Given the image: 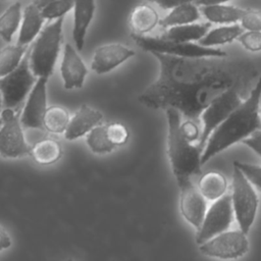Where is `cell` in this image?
<instances>
[{
    "mask_svg": "<svg viewBox=\"0 0 261 261\" xmlns=\"http://www.w3.org/2000/svg\"><path fill=\"white\" fill-rule=\"evenodd\" d=\"M3 1H5V0H3Z\"/></svg>",
    "mask_w": 261,
    "mask_h": 261,
    "instance_id": "obj_44",
    "label": "cell"
},
{
    "mask_svg": "<svg viewBox=\"0 0 261 261\" xmlns=\"http://www.w3.org/2000/svg\"><path fill=\"white\" fill-rule=\"evenodd\" d=\"M107 134L110 141L115 147L123 146L124 144H126L129 137L127 127L120 122H113L107 124Z\"/></svg>",
    "mask_w": 261,
    "mask_h": 261,
    "instance_id": "obj_31",
    "label": "cell"
},
{
    "mask_svg": "<svg viewBox=\"0 0 261 261\" xmlns=\"http://www.w3.org/2000/svg\"><path fill=\"white\" fill-rule=\"evenodd\" d=\"M243 143L261 157V129L255 132L250 137L245 139Z\"/></svg>",
    "mask_w": 261,
    "mask_h": 261,
    "instance_id": "obj_36",
    "label": "cell"
},
{
    "mask_svg": "<svg viewBox=\"0 0 261 261\" xmlns=\"http://www.w3.org/2000/svg\"><path fill=\"white\" fill-rule=\"evenodd\" d=\"M261 74L249 95L213 130L202 153V164L261 129Z\"/></svg>",
    "mask_w": 261,
    "mask_h": 261,
    "instance_id": "obj_2",
    "label": "cell"
},
{
    "mask_svg": "<svg viewBox=\"0 0 261 261\" xmlns=\"http://www.w3.org/2000/svg\"><path fill=\"white\" fill-rule=\"evenodd\" d=\"M230 196L239 227L248 234L256 218L259 198L253 184L236 164H233Z\"/></svg>",
    "mask_w": 261,
    "mask_h": 261,
    "instance_id": "obj_5",
    "label": "cell"
},
{
    "mask_svg": "<svg viewBox=\"0 0 261 261\" xmlns=\"http://www.w3.org/2000/svg\"><path fill=\"white\" fill-rule=\"evenodd\" d=\"M149 1H150V0H149Z\"/></svg>",
    "mask_w": 261,
    "mask_h": 261,
    "instance_id": "obj_45",
    "label": "cell"
},
{
    "mask_svg": "<svg viewBox=\"0 0 261 261\" xmlns=\"http://www.w3.org/2000/svg\"><path fill=\"white\" fill-rule=\"evenodd\" d=\"M179 188V209L182 217L197 230L200 228L207 211L206 198L192 179L177 184Z\"/></svg>",
    "mask_w": 261,
    "mask_h": 261,
    "instance_id": "obj_12",
    "label": "cell"
},
{
    "mask_svg": "<svg viewBox=\"0 0 261 261\" xmlns=\"http://www.w3.org/2000/svg\"><path fill=\"white\" fill-rule=\"evenodd\" d=\"M242 46L251 52L261 51V31H246L243 32L239 38Z\"/></svg>",
    "mask_w": 261,
    "mask_h": 261,
    "instance_id": "obj_32",
    "label": "cell"
},
{
    "mask_svg": "<svg viewBox=\"0 0 261 261\" xmlns=\"http://www.w3.org/2000/svg\"><path fill=\"white\" fill-rule=\"evenodd\" d=\"M2 104H3V97H2V93H1V90H0V110H1Z\"/></svg>",
    "mask_w": 261,
    "mask_h": 261,
    "instance_id": "obj_41",
    "label": "cell"
},
{
    "mask_svg": "<svg viewBox=\"0 0 261 261\" xmlns=\"http://www.w3.org/2000/svg\"><path fill=\"white\" fill-rule=\"evenodd\" d=\"M260 112H261V107H260Z\"/></svg>",
    "mask_w": 261,
    "mask_h": 261,
    "instance_id": "obj_43",
    "label": "cell"
},
{
    "mask_svg": "<svg viewBox=\"0 0 261 261\" xmlns=\"http://www.w3.org/2000/svg\"><path fill=\"white\" fill-rule=\"evenodd\" d=\"M200 18V9L195 3H186L171 8V11L159 20V24L164 28L196 22Z\"/></svg>",
    "mask_w": 261,
    "mask_h": 261,
    "instance_id": "obj_23",
    "label": "cell"
},
{
    "mask_svg": "<svg viewBox=\"0 0 261 261\" xmlns=\"http://www.w3.org/2000/svg\"><path fill=\"white\" fill-rule=\"evenodd\" d=\"M2 126L0 127V155L5 158H18L30 155V146L22 132V124L13 108H5L1 112Z\"/></svg>",
    "mask_w": 261,
    "mask_h": 261,
    "instance_id": "obj_9",
    "label": "cell"
},
{
    "mask_svg": "<svg viewBox=\"0 0 261 261\" xmlns=\"http://www.w3.org/2000/svg\"><path fill=\"white\" fill-rule=\"evenodd\" d=\"M44 20L42 8L37 2L35 1L29 4L22 12L17 44L28 46L42 31Z\"/></svg>",
    "mask_w": 261,
    "mask_h": 261,
    "instance_id": "obj_18",
    "label": "cell"
},
{
    "mask_svg": "<svg viewBox=\"0 0 261 261\" xmlns=\"http://www.w3.org/2000/svg\"><path fill=\"white\" fill-rule=\"evenodd\" d=\"M233 164H236L253 184V186L261 192V165L250 164L240 161H234Z\"/></svg>",
    "mask_w": 261,
    "mask_h": 261,
    "instance_id": "obj_33",
    "label": "cell"
},
{
    "mask_svg": "<svg viewBox=\"0 0 261 261\" xmlns=\"http://www.w3.org/2000/svg\"><path fill=\"white\" fill-rule=\"evenodd\" d=\"M167 156L176 182L201 173L202 150L190 142L181 130V113L172 107L166 108Z\"/></svg>",
    "mask_w": 261,
    "mask_h": 261,
    "instance_id": "obj_3",
    "label": "cell"
},
{
    "mask_svg": "<svg viewBox=\"0 0 261 261\" xmlns=\"http://www.w3.org/2000/svg\"><path fill=\"white\" fill-rule=\"evenodd\" d=\"M47 76H40L32 88L22 110L20 122L24 128L44 129L43 119L47 110Z\"/></svg>",
    "mask_w": 261,
    "mask_h": 261,
    "instance_id": "obj_13",
    "label": "cell"
},
{
    "mask_svg": "<svg viewBox=\"0 0 261 261\" xmlns=\"http://www.w3.org/2000/svg\"><path fill=\"white\" fill-rule=\"evenodd\" d=\"M36 83V75L30 67V48L18 66L0 77V90L3 104L7 108L18 106L31 92Z\"/></svg>",
    "mask_w": 261,
    "mask_h": 261,
    "instance_id": "obj_8",
    "label": "cell"
},
{
    "mask_svg": "<svg viewBox=\"0 0 261 261\" xmlns=\"http://www.w3.org/2000/svg\"><path fill=\"white\" fill-rule=\"evenodd\" d=\"M52 1H54V0H36L37 4H38L41 8H43L45 5H47L48 3L52 2Z\"/></svg>",
    "mask_w": 261,
    "mask_h": 261,
    "instance_id": "obj_40",
    "label": "cell"
},
{
    "mask_svg": "<svg viewBox=\"0 0 261 261\" xmlns=\"http://www.w3.org/2000/svg\"><path fill=\"white\" fill-rule=\"evenodd\" d=\"M102 119L103 114L99 110L83 104L69 120L64 132V137L70 141L83 137L98 125Z\"/></svg>",
    "mask_w": 261,
    "mask_h": 261,
    "instance_id": "obj_16",
    "label": "cell"
},
{
    "mask_svg": "<svg viewBox=\"0 0 261 261\" xmlns=\"http://www.w3.org/2000/svg\"><path fill=\"white\" fill-rule=\"evenodd\" d=\"M181 130H182L185 137L190 142L198 143L200 136H201V132H202L201 123L193 121V120L185 119L184 121H181Z\"/></svg>",
    "mask_w": 261,
    "mask_h": 261,
    "instance_id": "obj_35",
    "label": "cell"
},
{
    "mask_svg": "<svg viewBox=\"0 0 261 261\" xmlns=\"http://www.w3.org/2000/svg\"><path fill=\"white\" fill-rule=\"evenodd\" d=\"M2 123H3V121H2V118H0V127L2 126Z\"/></svg>",
    "mask_w": 261,
    "mask_h": 261,
    "instance_id": "obj_42",
    "label": "cell"
},
{
    "mask_svg": "<svg viewBox=\"0 0 261 261\" xmlns=\"http://www.w3.org/2000/svg\"><path fill=\"white\" fill-rule=\"evenodd\" d=\"M95 8V0H73L72 39L79 51L84 47L86 34L93 19Z\"/></svg>",
    "mask_w": 261,
    "mask_h": 261,
    "instance_id": "obj_17",
    "label": "cell"
},
{
    "mask_svg": "<svg viewBox=\"0 0 261 261\" xmlns=\"http://www.w3.org/2000/svg\"><path fill=\"white\" fill-rule=\"evenodd\" d=\"M68 122L69 114L64 107L50 106L47 108L43 119L44 129L53 134H60L65 132Z\"/></svg>",
    "mask_w": 261,
    "mask_h": 261,
    "instance_id": "obj_28",
    "label": "cell"
},
{
    "mask_svg": "<svg viewBox=\"0 0 261 261\" xmlns=\"http://www.w3.org/2000/svg\"><path fill=\"white\" fill-rule=\"evenodd\" d=\"M64 16L48 23L30 47V67L36 76L49 77L60 51Z\"/></svg>",
    "mask_w": 261,
    "mask_h": 261,
    "instance_id": "obj_4",
    "label": "cell"
},
{
    "mask_svg": "<svg viewBox=\"0 0 261 261\" xmlns=\"http://www.w3.org/2000/svg\"><path fill=\"white\" fill-rule=\"evenodd\" d=\"M233 217L234 212L229 194H224L222 197L214 200L213 204L206 211L200 228L197 230L196 243L200 245L216 234L227 230Z\"/></svg>",
    "mask_w": 261,
    "mask_h": 261,
    "instance_id": "obj_11",
    "label": "cell"
},
{
    "mask_svg": "<svg viewBox=\"0 0 261 261\" xmlns=\"http://www.w3.org/2000/svg\"><path fill=\"white\" fill-rule=\"evenodd\" d=\"M200 252L211 258L237 259L249 250L247 233L242 229L225 230L199 245Z\"/></svg>",
    "mask_w": 261,
    "mask_h": 261,
    "instance_id": "obj_10",
    "label": "cell"
},
{
    "mask_svg": "<svg viewBox=\"0 0 261 261\" xmlns=\"http://www.w3.org/2000/svg\"><path fill=\"white\" fill-rule=\"evenodd\" d=\"M240 21L246 31H261V10L246 9Z\"/></svg>",
    "mask_w": 261,
    "mask_h": 261,
    "instance_id": "obj_34",
    "label": "cell"
},
{
    "mask_svg": "<svg viewBox=\"0 0 261 261\" xmlns=\"http://www.w3.org/2000/svg\"><path fill=\"white\" fill-rule=\"evenodd\" d=\"M200 12L211 23L230 24L241 20L246 9H242L231 5L210 4L200 6Z\"/></svg>",
    "mask_w": 261,
    "mask_h": 261,
    "instance_id": "obj_20",
    "label": "cell"
},
{
    "mask_svg": "<svg viewBox=\"0 0 261 261\" xmlns=\"http://www.w3.org/2000/svg\"><path fill=\"white\" fill-rule=\"evenodd\" d=\"M248 95L249 92H246L241 88H231L217 97L204 109L200 116L202 132L197 143L202 150V153L213 130L242 103Z\"/></svg>",
    "mask_w": 261,
    "mask_h": 261,
    "instance_id": "obj_6",
    "label": "cell"
},
{
    "mask_svg": "<svg viewBox=\"0 0 261 261\" xmlns=\"http://www.w3.org/2000/svg\"><path fill=\"white\" fill-rule=\"evenodd\" d=\"M136 44L148 52H158L179 57H223L226 52L213 47L202 46L194 42H176L162 37H149L132 34Z\"/></svg>",
    "mask_w": 261,
    "mask_h": 261,
    "instance_id": "obj_7",
    "label": "cell"
},
{
    "mask_svg": "<svg viewBox=\"0 0 261 261\" xmlns=\"http://www.w3.org/2000/svg\"><path fill=\"white\" fill-rule=\"evenodd\" d=\"M243 32L244 29L240 24H225L209 31L201 40L198 41V43L206 47L223 45L238 39Z\"/></svg>",
    "mask_w": 261,
    "mask_h": 261,
    "instance_id": "obj_25",
    "label": "cell"
},
{
    "mask_svg": "<svg viewBox=\"0 0 261 261\" xmlns=\"http://www.w3.org/2000/svg\"><path fill=\"white\" fill-rule=\"evenodd\" d=\"M211 22H192L167 28L162 38L176 42H194L201 40L210 30Z\"/></svg>",
    "mask_w": 261,
    "mask_h": 261,
    "instance_id": "obj_19",
    "label": "cell"
},
{
    "mask_svg": "<svg viewBox=\"0 0 261 261\" xmlns=\"http://www.w3.org/2000/svg\"><path fill=\"white\" fill-rule=\"evenodd\" d=\"M135 55V51L121 44H107L98 47L93 56L91 68L98 74L106 73Z\"/></svg>",
    "mask_w": 261,
    "mask_h": 261,
    "instance_id": "obj_14",
    "label": "cell"
},
{
    "mask_svg": "<svg viewBox=\"0 0 261 261\" xmlns=\"http://www.w3.org/2000/svg\"><path fill=\"white\" fill-rule=\"evenodd\" d=\"M28 51V46L8 45L0 49V77L8 74L15 69L24 54Z\"/></svg>",
    "mask_w": 261,
    "mask_h": 261,
    "instance_id": "obj_27",
    "label": "cell"
},
{
    "mask_svg": "<svg viewBox=\"0 0 261 261\" xmlns=\"http://www.w3.org/2000/svg\"><path fill=\"white\" fill-rule=\"evenodd\" d=\"M151 2L156 3L163 9H171L175 6L186 4V3H195L197 0H150Z\"/></svg>",
    "mask_w": 261,
    "mask_h": 261,
    "instance_id": "obj_37",
    "label": "cell"
},
{
    "mask_svg": "<svg viewBox=\"0 0 261 261\" xmlns=\"http://www.w3.org/2000/svg\"><path fill=\"white\" fill-rule=\"evenodd\" d=\"M159 62V75L138 97L152 109H177L185 119L200 122L201 113L231 88L249 92L259 76L255 64L244 58L179 57L152 53Z\"/></svg>",
    "mask_w": 261,
    "mask_h": 261,
    "instance_id": "obj_1",
    "label": "cell"
},
{
    "mask_svg": "<svg viewBox=\"0 0 261 261\" xmlns=\"http://www.w3.org/2000/svg\"><path fill=\"white\" fill-rule=\"evenodd\" d=\"M11 246V239L5 229L0 225V251L5 250Z\"/></svg>",
    "mask_w": 261,
    "mask_h": 261,
    "instance_id": "obj_38",
    "label": "cell"
},
{
    "mask_svg": "<svg viewBox=\"0 0 261 261\" xmlns=\"http://www.w3.org/2000/svg\"><path fill=\"white\" fill-rule=\"evenodd\" d=\"M159 20L158 13L152 6L140 4L130 13L129 25L133 34L145 35L151 32L159 23Z\"/></svg>",
    "mask_w": 261,
    "mask_h": 261,
    "instance_id": "obj_21",
    "label": "cell"
},
{
    "mask_svg": "<svg viewBox=\"0 0 261 261\" xmlns=\"http://www.w3.org/2000/svg\"><path fill=\"white\" fill-rule=\"evenodd\" d=\"M60 72L65 89H80L83 87L88 69L75 49L66 43L63 50V57Z\"/></svg>",
    "mask_w": 261,
    "mask_h": 261,
    "instance_id": "obj_15",
    "label": "cell"
},
{
    "mask_svg": "<svg viewBox=\"0 0 261 261\" xmlns=\"http://www.w3.org/2000/svg\"><path fill=\"white\" fill-rule=\"evenodd\" d=\"M227 1H230V0H197L195 4L198 6H202V5H210V4H221Z\"/></svg>",
    "mask_w": 261,
    "mask_h": 261,
    "instance_id": "obj_39",
    "label": "cell"
},
{
    "mask_svg": "<svg viewBox=\"0 0 261 261\" xmlns=\"http://www.w3.org/2000/svg\"><path fill=\"white\" fill-rule=\"evenodd\" d=\"M73 7V0H54L42 8L45 19L54 20L64 16Z\"/></svg>",
    "mask_w": 261,
    "mask_h": 261,
    "instance_id": "obj_30",
    "label": "cell"
},
{
    "mask_svg": "<svg viewBox=\"0 0 261 261\" xmlns=\"http://www.w3.org/2000/svg\"><path fill=\"white\" fill-rule=\"evenodd\" d=\"M22 18L21 5L19 2L11 4L0 15V37L7 43L12 40Z\"/></svg>",
    "mask_w": 261,
    "mask_h": 261,
    "instance_id": "obj_26",
    "label": "cell"
},
{
    "mask_svg": "<svg viewBox=\"0 0 261 261\" xmlns=\"http://www.w3.org/2000/svg\"><path fill=\"white\" fill-rule=\"evenodd\" d=\"M31 157L40 165H51L62 156V148L58 141L46 138L38 141L32 146Z\"/></svg>",
    "mask_w": 261,
    "mask_h": 261,
    "instance_id": "obj_22",
    "label": "cell"
},
{
    "mask_svg": "<svg viewBox=\"0 0 261 261\" xmlns=\"http://www.w3.org/2000/svg\"><path fill=\"white\" fill-rule=\"evenodd\" d=\"M87 145L93 153L104 154L113 151L116 147L110 141L107 134V124L96 125L87 135Z\"/></svg>",
    "mask_w": 261,
    "mask_h": 261,
    "instance_id": "obj_29",
    "label": "cell"
},
{
    "mask_svg": "<svg viewBox=\"0 0 261 261\" xmlns=\"http://www.w3.org/2000/svg\"><path fill=\"white\" fill-rule=\"evenodd\" d=\"M198 188L207 200L214 201L226 194L227 180L222 173L210 171L201 176Z\"/></svg>",
    "mask_w": 261,
    "mask_h": 261,
    "instance_id": "obj_24",
    "label": "cell"
}]
</instances>
